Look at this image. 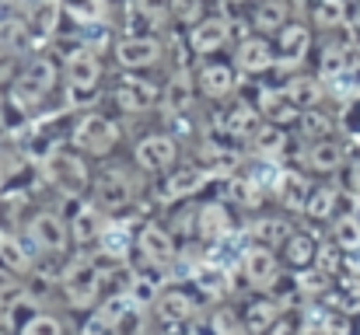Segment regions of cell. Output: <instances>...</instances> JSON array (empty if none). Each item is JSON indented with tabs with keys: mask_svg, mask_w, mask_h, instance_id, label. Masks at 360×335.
<instances>
[{
	"mask_svg": "<svg viewBox=\"0 0 360 335\" xmlns=\"http://www.w3.org/2000/svg\"><path fill=\"white\" fill-rule=\"evenodd\" d=\"M60 287H63V297H67L70 308L88 311L98 301V294H102V269L95 262H88V258H77V262L67 265Z\"/></svg>",
	"mask_w": 360,
	"mask_h": 335,
	"instance_id": "6da1fadb",
	"label": "cell"
},
{
	"mask_svg": "<svg viewBox=\"0 0 360 335\" xmlns=\"http://www.w3.org/2000/svg\"><path fill=\"white\" fill-rule=\"evenodd\" d=\"M46 178L53 182L56 192H63V196H70V199H81V196L88 192V182H91L84 161H81L77 154H67V150L49 154V161H46Z\"/></svg>",
	"mask_w": 360,
	"mask_h": 335,
	"instance_id": "7a4b0ae2",
	"label": "cell"
},
{
	"mask_svg": "<svg viewBox=\"0 0 360 335\" xmlns=\"http://www.w3.org/2000/svg\"><path fill=\"white\" fill-rule=\"evenodd\" d=\"M74 143H77V150H84V154H91V157H105V154L120 143V126H116L109 115L91 112V115H84V119L74 126Z\"/></svg>",
	"mask_w": 360,
	"mask_h": 335,
	"instance_id": "3957f363",
	"label": "cell"
},
{
	"mask_svg": "<svg viewBox=\"0 0 360 335\" xmlns=\"http://www.w3.org/2000/svg\"><path fill=\"white\" fill-rule=\"evenodd\" d=\"M53 81H56V67L49 63V60H32L25 70H21V77H18V84H14V102H21L25 109H32V105H39L49 91H53Z\"/></svg>",
	"mask_w": 360,
	"mask_h": 335,
	"instance_id": "277c9868",
	"label": "cell"
},
{
	"mask_svg": "<svg viewBox=\"0 0 360 335\" xmlns=\"http://www.w3.org/2000/svg\"><path fill=\"white\" fill-rule=\"evenodd\" d=\"M102 81V60L95 49H74L67 56V84L74 95H91Z\"/></svg>",
	"mask_w": 360,
	"mask_h": 335,
	"instance_id": "5b68a950",
	"label": "cell"
},
{
	"mask_svg": "<svg viewBox=\"0 0 360 335\" xmlns=\"http://www.w3.org/2000/svg\"><path fill=\"white\" fill-rule=\"evenodd\" d=\"M28 237L42 248V251H67V244H70V223L63 221L60 214H49V210H42V214H35L32 221H28Z\"/></svg>",
	"mask_w": 360,
	"mask_h": 335,
	"instance_id": "8992f818",
	"label": "cell"
},
{
	"mask_svg": "<svg viewBox=\"0 0 360 335\" xmlns=\"http://www.w3.org/2000/svg\"><path fill=\"white\" fill-rule=\"evenodd\" d=\"M133 203V182L126 178L122 168H105L95 182V206L116 214V210H126Z\"/></svg>",
	"mask_w": 360,
	"mask_h": 335,
	"instance_id": "52a82bcc",
	"label": "cell"
},
{
	"mask_svg": "<svg viewBox=\"0 0 360 335\" xmlns=\"http://www.w3.org/2000/svg\"><path fill=\"white\" fill-rule=\"evenodd\" d=\"M175 157H179V140L168 133H154L136 143V164L143 171H168L175 164Z\"/></svg>",
	"mask_w": 360,
	"mask_h": 335,
	"instance_id": "ba28073f",
	"label": "cell"
},
{
	"mask_svg": "<svg viewBox=\"0 0 360 335\" xmlns=\"http://www.w3.org/2000/svg\"><path fill=\"white\" fill-rule=\"evenodd\" d=\"M116 60L126 70H147L161 63V42L154 35H129L116 42Z\"/></svg>",
	"mask_w": 360,
	"mask_h": 335,
	"instance_id": "9c48e42d",
	"label": "cell"
},
{
	"mask_svg": "<svg viewBox=\"0 0 360 335\" xmlns=\"http://www.w3.org/2000/svg\"><path fill=\"white\" fill-rule=\"evenodd\" d=\"M136 248H140L143 262H147V265H158V269L172 265V258H175V241H172V234H168L165 227H158V223H143V227H140Z\"/></svg>",
	"mask_w": 360,
	"mask_h": 335,
	"instance_id": "30bf717a",
	"label": "cell"
},
{
	"mask_svg": "<svg viewBox=\"0 0 360 335\" xmlns=\"http://www.w3.org/2000/svg\"><path fill=\"white\" fill-rule=\"evenodd\" d=\"M241 272H245V280H248L255 290H269V287L276 283V276H280V265H276V255H273L266 244H255V248L245 251Z\"/></svg>",
	"mask_w": 360,
	"mask_h": 335,
	"instance_id": "8fae6325",
	"label": "cell"
},
{
	"mask_svg": "<svg viewBox=\"0 0 360 335\" xmlns=\"http://www.w3.org/2000/svg\"><path fill=\"white\" fill-rule=\"evenodd\" d=\"M60 14H63V0H32L28 7V21H25V32L32 42H46L56 35L60 28Z\"/></svg>",
	"mask_w": 360,
	"mask_h": 335,
	"instance_id": "7c38bea8",
	"label": "cell"
},
{
	"mask_svg": "<svg viewBox=\"0 0 360 335\" xmlns=\"http://www.w3.org/2000/svg\"><path fill=\"white\" fill-rule=\"evenodd\" d=\"M150 311H154L158 318H165L168 329H182V325L196 315V301H193L189 294H182V290H161Z\"/></svg>",
	"mask_w": 360,
	"mask_h": 335,
	"instance_id": "4fadbf2b",
	"label": "cell"
},
{
	"mask_svg": "<svg viewBox=\"0 0 360 335\" xmlns=\"http://www.w3.org/2000/svg\"><path fill=\"white\" fill-rule=\"evenodd\" d=\"M116 102L126 112H147L161 102V88H154L150 81H140V77H126L116 88Z\"/></svg>",
	"mask_w": 360,
	"mask_h": 335,
	"instance_id": "5bb4252c",
	"label": "cell"
},
{
	"mask_svg": "<svg viewBox=\"0 0 360 335\" xmlns=\"http://www.w3.org/2000/svg\"><path fill=\"white\" fill-rule=\"evenodd\" d=\"M228 35H231V25L224 18H200L193 25V32H189V46L200 56H207V53H217L228 42Z\"/></svg>",
	"mask_w": 360,
	"mask_h": 335,
	"instance_id": "9a60e30c",
	"label": "cell"
},
{
	"mask_svg": "<svg viewBox=\"0 0 360 335\" xmlns=\"http://www.w3.org/2000/svg\"><path fill=\"white\" fill-rule=\"evenodd\" d=\"M196 88L207 95V98H228L235 88H238V77L228 63H207L200 74H196Z\"/></svg>",
	"mask_w": 360,
	"mask_h": 335,
	"instance_id": "2e32d148",
	"label": "cell"
},
{
	"mask_svg": "<svg viewBox=\"0 0 360 335\" xmlns=\"http://www.w3.org/2000/svg\"><path fill=\"white\" fill-rule=\"evenodd\" d=\"M235 63H238V70H245V74H266V70H273L276 56H273V46L266 39L252 35V39H245L238 46Z\"/></svg>",
	"mask_w": 360,
	"mask_h": 335,
	"instance_id": "e0dca14e",
	"label": "cell"
},
{
	"mask_svg": "<svg viewBox=\"0 0 360 335\" xmlns=\"http://www.w3.org/2000/svg\"><path fill=\"white\" fill-rule=\"evenodd\" d=\"M210 168L203 164V168H182V171H175L172 178H168V185H165V196L168 199H189V196H196V192H203V185L210 182Z\"/></svg>",
	"mask_w": 360,
	"mask_h": 335,
	"instance_id": "ac0fdd59",
	"label": "cell"
},
{
	"mask_svg": "<svg viewBox=\"0 0 360 335\" xmlns=\"http://www.w3.org/2000/svg\"><path fill=\"white\" fill-rule=\"evenodd\" d=\"M304 164H308L311 171L329 175V171H336V168L343 164V147H340L336 140H329V136L311 140V143H308V154H304Z\"/></svg>",
	"mask_w": 360,
	"mask_h": 335,
	"instance_id": "d6986e66",
	"label": "cell"
},
{
	"mask_svg": "<svg viewBox=\"0 0 360 335\" xmlns=\"http://www.w3.org/2000/svg\"><path fill=\"white\" fill-rule=\"evenodd\" d=\"M276 35H280V56H290V60H301V63H304V56H308V49H311V32H308V25L287 21Z\"/></svg>",
	"mask_w": 360,
	"mask_h": 335,
	"instance_id": "ffe728a7",
	"label": "cell"
},
{
	"mask_svg": "<svg viewBox=\"0 0 360 335\" xmlns=\"http://www.w3.org/2000/svg\"><path fill=\"white\" fill-rule=\"evenodd\" d=\"M241 315H245V332H269V329H276V318H280V301H276V297L252 301Z\"/></svg>",
	"mask_w": 360,
	"mask_h": 335,
	"instance_id": "44dd1931",
	"label": "cell"
},
{
	"mask_svg": "<svg viewBox=\"0 0 360 335\" xmlns=\"http://www.w3.org/2000/svg\"><path fill=\"white\" fill-rule=\"evenodd\" d=\"M231 230V217L221 203H207L200 214H196V234L203 241H221L224 234Z\"/></svg>",
	"mask_w": 360,
	"mask_h": 335,
	"instance_id": "7402d4cb",
	"label": "cell"
},
{
	"mask_svg": "<svg viewBox=\"0 0 360 335\" xmlns=\"http://www.w3.org/2000/svg\"><path fill=\"white\" fill-rule=\"evenodd\" d=\"M276 196H280L283 206H290V210H304V206H308V196H311V185H308L304 175H297V171H283L280 182H276Z\"/></svg>",
	"mask_w": 360,
	"mask_h": 335,
	"instance_id": "603a6c76",
	"label": "cell"
},
{
	"mask_svg": "<svg viewBox=\"0 0 360 335\" xmlns=\"http://www.w3.org/2000/svg\"><path fill=\"white\" fill-rule=\"evenodd\" d=\"M259 109H262V115H266L269 122H276V126L301 119V109L294 105V98L287 95V88H283V91H266V95L259 98Z\"/></svg>",
	"mask_w": 360,
	"mask_h": 335,
	"instance_id": "cb8c5ba5",
	"label": "cell"
},
{
	"mask_svg": "<svg viewBox=\"0 0 360 335\" xmlns=\"http://www.w3.org/2000/svg\"><path fill=\"white\" fill-rule=\"evenodd\" d=\"M196 81L186 74V70H179V74H172V81H168V91H165V109L172 112V115H182V112L193 105V95L200 91V88H193Z\"/></svg>",
	"mask_w": 360,
	"mask_h": 335,
	"instance_id": "d4e9b609",
	"label": "cell"
},
{
	"mask_svg": "<svg viewBox=\"0 0 360 335\" xmlns=\"http://www.w3.org/2000/svg\"><path fill=\"white\" fill-rule=\"evenodd\" d=\"M280 248H283V258H287L290 269H308V265L319 258L315 237H308V234H290Z\"/></svg>",
	"mask_w": 360,
	"mask_h": 335,
	"instance_id": "484cf974",
	"label": "cell"
},
{
	"mask_svg": "<svg viewBox=\"0 0 360 335\" xmlns=\"http://www.w3.org/2000/svg\"><path fill=\"white\" fill-rule=\"evenodd\" d=\"M262 126H266L262 109H248V105L235 109L228 119H224V129H228L231 136H241V140H255V133H259Z\"/></svg>",
	"mask_w": 360,
	"mask_h": 335,
	"instance_id": "4316f807",
	"label": "cell"
},
{
	"mask_svg": "<svg viewBox=\"0 0 360 335\" xmlns=\"http://www.w3.org/2000/svg\"><path fill=\"white\" fill-rule=\"evenodd\" d=\"M102 230H105V221H102V206H84L74 221H70V234H74V241L77 244H91V241H98L102 237Z\"/></svg>",
	"mask_w": 360,
	"mask_h": 335,
	"instance_id": "83f0119b",
	"label": "cell"
},
{
	"mask_svg": "<svg viewBox=\"0 0 360 335\" xmlns=\"http://www.w3.org/2000/svg\"><path fill=\"white\" fill-rule=\"evenodd\" d=\"M287 95L294 98V105L304 112V109H315L322 102V77H294L287 84Z\"/></svg>",
	"mask_w": 360,
	"mask_h": 335,
	"instance_id": "f1b7e54d",
	"label": "cell"
},
{
	"mask_svg": "<svg viewBox=\"0 0 360 335\" xmlns=\"http://www.w3.org/2000/svg\"><path fill=\"white\" fill-rule=\"evenodd\" d=\"M283 25H287V0H259L255 28L259 32H280Z\"/></svg>",
	"mask_w": 360,
	"mask_h": 335,
	"instance_id": "f546056e",
	"label": "cell"
},
{
	"mask_svg": "<svg viewBox=\"0 0 360 335\" xmlns=\"http://www.w3.org/2000/svg\"><path fill=\"white\" fill-rule=\"evenodd\" d=\"M63 11L81 21V25H98L109 18V4L105 0H63Z\"/></svg>",
	"mask_w": 360,
	"mask_h": 335,
	"instance_id": "4dcf8cb0",
	"label": "cell"
},
{
	"mask_svg": "<svg viewBox=\"0 0 360 335\" xmlns=\"http://www.w3.org/2000/svg\"><path fill=\"white\" fill-rule=\"evenodd\" d=\"M347 0H315V25L319 28H340L347 25Z\"/></svg>",
	"mask_w": 360,
	"mask_h": 335,
	"instance_id": "1f68e13d",
	"label": "cell"
},
{
	"mask_svg": "<svg viewBox=\"0 0 360 335\" xmlns=\"http://www.w3.org/2000/svg\"><path fill=\"white\" fill-rule=\"evenodd\" d=\"M252 237H255V244H266V248H273V244H283L287 237H290V230H287V223L276 221V217H266V221H255L252 223Z\"/></svg>",
	"mask_w": 360,
	"mask_h": 335,
	"instance_id": "d6a6232c",
	"label": "cell"
},
{
	"mask_svg": "<svg viewBox=\"0 0 360 335\" xmlns=\"http://www.w3.org/2000/svg\"><path fill=\"white\" fill-rule=\"evenodd\" d=\"M0 265L4 269H11V272H28L32 269V258H28V251L14 241V237H0Z\"/></svg>",
	"mask_w": 360,
	"mask_h": 335,
	"instance_id": "836d02e7",
	"label": "cell"
},
{
	"mask_svg": "<svg viewBox=\"0 0 360 335\" xmlns=\"http://www.w3.org/2000/svg\"><path fill=\"white\" fill-rule=\"evenodd\" d=\"M98 244H102V255H109V258H126V251H129V230H126V227H109V223H105Z\"/></svg>",
	"mask_w": 360,
	"mask_h": 335,
	"instance_id": "e575fe53",
	"label": "cell"
},
{
	"mask_svg": "<svg viewBox=\"0 0 360 335\" xmlns=\"http://www.w3.org/2000/svg\"><path fill=\"white\" fill-rule=\"evenodd\" d=\"M350 49H343V46H329L326 53H322V67H319V77L322 81H336L347 67H350Z\"/></svg>",
	"mask_w": 360,
	"mask_h": 335,
	"instance_id": "d590c367",
	"label": "cell"
},
{
	"mask_svg": "<svg viewBox=\"0 0 360 335\" xmlns=\"http://www.w3.org/2000/svg\"><path fill=\"white\" fill-rule=\"evenodd\" d=\"M287 147V133H283V126H262L259 133H255V150L262 154V157H273V154H280Z\"/></svg>",
	"mask_w": 360,
	"mask_h": 335,
	"instance_id": "8d00e7d4",
	"label": "cell"
},
{
	"mask_svg": "<svg viewBox=\"0 0 360 335\" xmlns=\"http://www.w3.org/2000/svg\"><path fill=\"white\" fill-rule=\"evenodd\" d=\"M336 203H340V192H336V189H315V192L308 196V206H304V214H308V217H319V221H326V217L336 210Z\"/></svg>",
	"mask_w": 360,
	"mask_h": 335,
	"instance_id": "74e56055",
	"label": "cell"
},
{
	"mask_svg": "<svg viewBox=\"0 0 360 335\" xmlns=\"http://www.w3.org/2000/svg\"><path fill=\"white\" fill-rule=\"evenodd\" d=\"M301 133H304L308 140H322V136H329V133H333V122H329L322 112L304 109L301 112Z\"/></svg>",
	"mask_w": 360,
	"mask_h": 335,
	"instance_id": "f35d334b",
	"label": "cell"
},
{
	"mask_svg": "<svg viewBox=\"0 0 360 335\" xmlns=\"http://www.w3.org/2000/svg\"><path fill=\"white\" fill-rule=\"evenodd\" d=\"M129 301H133L140 311H147V308H154V301H158V287H154L150 280H143V276H133V280H129Z\"/></svg>",
	"mask_w": 360,
	"mask_h": 335,
	"instance_id": "ab89813d",
	"label": "cell"
},
{
	"mask_svg": "<svg viewBox=\"0 0 360 335\" xmlns=\"http://www.w3.org/2000/svg\"><path fill=\"white\" fill-rule=\"evenodd\" d=\"M25 335H56V332H63V322H56L53 315H42V311H35L28 322H21L18 325Z\"/></svg>",
	"mask_w": 360,
	"mask_h": 335,
	"instance_id": "60d3db41",
	"label": "cell"
},
{
	"mask_svg": "<svg viewBox=\"0 0 360 335\" xmlns=\"http://www.w3.org/2000/svg\"><path fill=\"white\" fill-rule=\"evenodd\" d=\"M333 84H336L340 98H360V63H350Z\"/></svg>",
	"mask_w": 360,
	"mask_h": 335,
	"instance_id": "b9f144b4",
	"label": "cell"
},
{
	"mask_svg": "<svg viewBox=\"0 0 360 335\" xmlns=\"http://www.w3.org/2000/svg\"><path fill=\"white\" fill-rule=\"evenodd\" d=\"M154 28H158V25H154V21L143 14V7L133 0V4L126 7V32H133V35H143V32H147V35H150Z\"/></svg>",
	"mask_w": 360,
	"mask_h": 335,
	"instance_id": "7bdbcfd3",
	"label": "cell"
},
{
	"mask_svg": "<svg viewBox=\"0 0 360 335\" xmlns=\"http://www.w3.org/2000/svg\"><path fill=\"white\" fill-rule=\"evenodd\" d=\"M14 276H18V272H11V269L0 265V308H11V304L25 294V287H21Z\"/></svg>",
	"mask_w": 360,
	"mask_h": 335,
	"instance_id": "ee69618b",
	"label": "cell"
},
{
	"mask_svg": "<svg viewBox=\"0 0 360 335\" xmlns=\"http://www.w3.org/2000/svg\"><path fill=\"white\" fill-rule=\"evenodd\" d=\"M228 196L241 203V206H255L259 203V192H255V185L248 182V178H231L228 182Z\"/></svg>",
	"mask_w": 360,
	"mask_h": 335,
	"instance_id": "f6af8a7d",
	"label": "cell"
},
{
	"mask_svg": "<svg viewBox=\"0 0 360 335\" xmlns=\"http://www.w3.org/2000/svg\"><path fill=\"white\" fill-rule=\"evenodd\" d=\"M172 14H175V21L196 25L203 18V0H172Z\"/></svg>",
	"mask_w": 360,
	"mask_h": 335,
	"instance_id": "bcb514c9",
	"label": "cell"
},
{
	"mask_svg": "<svg viewBox=\"0 0 360 335\" xmlns=\"http://www.w3.org/2000/svg\"><path fill=\"white\" fill-rule=\"evenodd\" d=\"M210 329L214 332H245V318H238V311H217Z\"/></svg>",
	"mask_w": 360,
	"mask_h": 335,
	"instance_id": "7dc6e473",
	"label": "cell"
},
{
	"mask_svg": "<svg viewBox=\"0 0 360 335\" xmlns=\"http://www.w3.org/2000/svg\"><path fill=\"white\" fill-rule=\"evenodd\" d=\"M336 237H340V244L354 248V244L360 241V223H357V217H343V221L336 223Z\"/></svg>",
	"mask_w": 360,
	"mask_h": 335,
	"instance_id": "c3c4849f",
	"label": "cell"
},
{
	"mask_svg": "<svg viewBox=\"0 0 360 335\" xmlns=\"http://www.w3.org/2000/svg\"><path fill=\"white\" fill-rule=\"evenodd\" d=\"M140 7H143V14L154 21V25H161L168 14H172V0H136Z\"/></svg>",
	"mask_w": 360,
	"mask_h": 335,
	"instance_id": "681fc988",
	"label": "cell"
},
{
	"mask_svg": "<svg viewBox=\"0 0 360 335\" xmlns=\"http://www.w3.org/2000/svg\"><path fill=\"white\" fill-rule=\"evenodd\" d=\"M343 32H347V49L360 53V18H350V21L343 25Z\"/></svg>",
	"mask_w": 360,
	"mask_h": 335,
	"instance_id": "f907efd6",
	"label": "cell"
},
{
	"mask_svg": "<svg viewBox=\"0 0 360 335\" xmlns=\"http://www.w3.org/2000/svg\"><path fill=\"white\" fill-rule=\"evenodd\" d=\"M350 185H354V192H360V161H354V168H350Z\"/></svg>",
	"mask_w": 360,
	"mask_h": 335,
	"instance_id": "816d5d0a",
	"label": "cell"
},
{
	"mask_svg": "<svg viewBox=\"0 0 360 335\" xmlns=\"http://www.w3.org/2000/svg\"><path fill=\"white\" fill-rule=\"evenodd\" d=\"M4 175H7V161L0 157V182H4Z\"/></svg>",
	"mask_w": 360,
	"mask_h": 335,
	"instance_id": "f5cc1de1",
	"label": "cell"
},
{
	"mask_svg": "<svg viewBox=\"0 0 360 335\" xmlns=\"http://www.w3.org/2000/svg\"><path fill=\"white\" fill-rule=\"evenodd\" d=\"M228 4H248V0H228Z\"/></svg>",
	"mask_w": 360,
	"mask_h": 335,
	"instance_id": "db71d44e",
	"label": "cell"
}]
</instances>
